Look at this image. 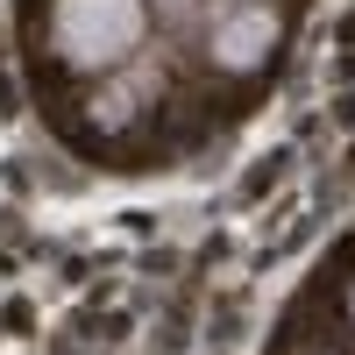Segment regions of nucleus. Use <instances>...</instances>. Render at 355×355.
<instances>
[{
  "label": "nucleus",
  "instance_id": "1",
  "mask_svg": "<svg viewBox=\"0 0 355 355\" xmlns=\"http://www.w3.org/2000/svg\"><path fill=\"white\" fill-rule=\"evenodd\" d=\"M150 36V0H50L43 43L57 57V71L100 78L114 64H128Z\"/></svg>",
  "mask_w": 355,
  "mask_h": 355
},
{
  "label": "nucleus",
  "instance_id": "2",
  "mask_svg": "<svg viewBox=\"0 0 355 355\" xmlns=\"http://www.w3.org/2000/svg\"><path fill=\"white\" fill-rule=\"evenodd\" d=\"M284 43V15L277 0H214V21H206V57L227 78H256Z\"/></svg>",
  "mask_w": 355,
  "mask_h": 355
},
{
  "label": "nucleus",
  "instance_id": "3",
  "mask_svg": "<svg viewBox=\"0 0 355 355\" xmlns=\"http://www.w3.org/2000/svg\"><path fill=\"white\" fill-rule=\"evenodd\" d=\"M341 313H348V327H355V277H348V299H341Z\"/></svg>",
  "mask_w": 355,
  "mask_h": 355
}]
</instances>
